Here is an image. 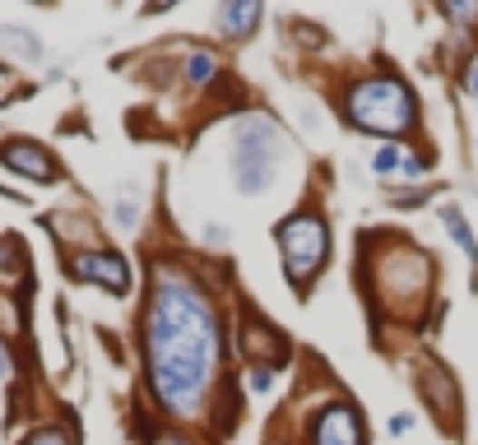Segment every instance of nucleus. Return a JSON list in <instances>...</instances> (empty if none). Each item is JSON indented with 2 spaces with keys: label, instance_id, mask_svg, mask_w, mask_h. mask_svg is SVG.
<instances>
[{
  "label": "nucleus",
  "instance_id": "1a4fd4ad",
  "mask_svg": "<svg viewBox=\"0 0 478 445\" xmlns=\"http://www.w3.org/2000/svg\"><path fill=\"white\" fill-rule=\"evenodd\" d=\"M260 19H265V10L256 5V0H247V5H219V10H214V28H219L223 37H237V43H247Z\"/></svg>",
  "mask_w": 478,
  "mask_h": 445
},
{
  "label": "nucleus",
  "instance_id": "412c9836",
  "mask_svg": "<svg viewBox=\"0 0 478 445\" xmlns=\"http://www.w3.org/2000/svg\"><path fill=\"white\" fill-rule=\"evenodd\" d=\"M10 367H15V362H10V353H5V343H0V381H5V376H10Z\"/></svg>",
  "mask_w": 478,
  "mask_h": 445
},
{
  "label": "nucleus",
  "instance_id": "20e7f679",
  "mask_svg": "<svg viewBox=\"0 0 478 445\" xmlns=\"http://www.w3.org/2000/svg\"><path fill=\"white\" fill-rule=\"evenodd\" d=\"M274 241H278V251H284V274L298 293H307L316 274L326 269L330 260V227L326 218L316 214V209H298L288 214L284 223L274 227Z\"/></svg>",
  "mask_w": 478,
  "mask_h": 445
},
{
  "label": "nucleus",
  "instance_id": "f257e3e1",
  "mask_svg": "<svg viewBox=\"0 0 478 445\" xmlns=\"http://www.w3.org/2000/svg\"><path fill=\"white\" fill-rule=\"evenodd\" d=\"M219 362H223V325L214 302L186 274L177 269L158 274L144 311V367L158 403L177 418L200 413L214 390Z\"/></svg>",
  "mask_w": 478,
  "mask_h": 445
},
{
  "label": "nucleus",
  "instance_id": "ddd939ff",
  "mask_svg": "<svg viewBox=\"0 0 478 445\" xmlns=\"http://www.w3.org/2000/svg\"><path fill=\"white\" fill-rule=\"evenodd\" d=\"M214 74H219V65H214L210 52H190L186 56V79H190V84H210Z\"/></svg>",
  "mask_w": 478,
  "mask_h": 445
},
{
  "label": "nucleus",
  "instance_id": "39448f33",
  "mask_svg": "<svg viewBox=\"0 0 478 445\" xmlns=\"http://www.w3.org/2000/svg\"><path fill=\"white\" fill-rule=\"evenodd\" d=\"M70 278L79 283H93V288L112 293V297H126L131 293V265L122 251H102V247H89V251H74L65 260Z\"/></svg>",
  "mask_w": 478,
  "mask_h": 445
},
{
  "label": "nucleus",
  "instance_id": "0eeeda50",
  "mask_svg": "<svg viewBox=\"0 0 478 445\" xmlns=\"http://www.w3.org/2000/svg\"><path fill=\"white\" fill-rule=\"evenodd\" d=\"M311 445H367L363 413H357L348 399L326 403V409L316 413V422H311Z\"/></svg>",
  "mask_w": 478,
  "mask_h": 445
},
{
  "label": "nucleus",
  "instance_id": "f03ea898",
  "mask_svg": "<svg viewBox=\"0 0 478 445\" xmlns=\"http://www.w3.org/2000/svg\"><path fill=\"white\" fill-rule=\"evenodd\" d=\"M344 116L353 131L405 135L418 126V98L400 74H367L344 93Z\"/></svg>",
  "mask_w": 478,
  "mask_h": 445
},
{
  "label": "nucleus",
  "instance_id": "f3484780",
  "mask_svg": "<svg viewBox=\"0 0 478 445\" xmlns=\"http://www.w3.org/2000/svg\"><path fill=\"white\" fill-rule=\"evenodd\" d=\"M251 390H256V394H269V390H274V376H269V367H256V372H251Z\"/></svg>",
  "mask_w": 478,
  "mask_h": 445
},
{
  "label": "nucleus",
  "instance_id": "f8f14e48",
  "mask_svg": "<svg viewBox=\"0 0 478 445\" xmlns=\"http://www.w3.org/2000/svg\"><path fill=\"white\" fill-rule=\"evenodd\" d=\"M400 168H405V149L400 144H381L372 153V172L376 177H390V172H400Z\"/></svg>",
  "mask_w": 478,
  "mask_h": 445
},
{
  "label": "nucleus",
  "instance_id": "9d476101",
  "mask_svg": "<svg viewBox=\"0 0 478 445\" xmlns=\"http://www.w3.org/2000/svg\"><path fill=\"white\" fill-rule=\"evenodd\" d=\"M442 223H446V237L455 241V247L469 256V265H478V237H473V227H469V218L455 209V205H446L442 209Z\"/></svg>",
  "mask_w": 478,
  "mask_h": 445
},
{
  "label": "nucleus",
  "instance_id": "a211bd4d",
  "mask_svg": "<svg viewBox=\"0 0 478 445\" xmlns=\"http://www.w3.org/2000/svg\"><path fill=\"white\" fill-rule=\"evenodd\" d=\"M464 93H469V98L478 102V61H473V65L464 70Z\"/></svg>",
  "mask_w": 478,
  "mask_h": 445
},
{
  "label": "nucleus",
  "instance_id": "9b49d317",
  "mask_svg": "<svg viewBox=\"0 0 478 445\" xmlns=\"http://www.w3.org/2000/svg\"><path fill=\"white\" fill-rule=\"evenodd\" d=\"M0 47H10V52L24 56V61H37V56H43V43H37L28 28H15V24L0 28Z\"/></svg>",
  "mask_w": 478,
  "mask_h": 445
},
{
  "label": "nucleus",
  "instance_id": "6e6552de",
  "mask_svg": "<svg viewBox=\"0 0 478 445\" xmlns=\"http://www.w3.org/2000/svg\"><path fill=\"white\" fill-rule=\"evenodd\" d=\"M418 381H423V394H427V403H432V409L442 413V422L451 427V422H455V409H460V390H455L451 372H446V367H436V362H427Z\"/></svg>",
  "mask_w": 478,
  "mask_h": 445
},
{
  "label": "nucleus",
  "instance_id": "423d86ee",
  "mask_svg": "<svg viewBox=\"0 0 478 445\" xmlns=\"http://www.w3.org/2000/svg\"><path fill=\"white\" fill-rule=\"evenodd\" d=\"M0 168H10L37 186H56L61 181V163L37 144V140H0Z\"/></svg>",
  "mask_w": 478,
  "mask_h": 445
},
{
  "label": "nucleus",
  "instance_id": "4be33fe9",
  "mask_svg": "<svg viewBox=\"0 0 478 445\" xmlns=\"http://www.w3.org/2000/svg\"><path fill=\"white\" fill-rule=\"evenodd\" d=\"M153 445H186V440H177V436H163V440H153Z\"/></svg>",
  "mask_w": 478,
  "mask_h": 445
},
{
  "label": "nucleus",
  "instance_id": "dca6fc26",
  "mask_svg": "<svg viewBox=\"0 0 478 445\" xmlns=\"http://www.w3.org/2000/svg\"><path fill=\"white\" fill-rule=\"evenodd\" d=\"M24 89H19V74L10 70V65H0V102H10V98H19Z\"/></svg>",
  "mask_w": 478,
  "mask_h": 445
},
{
  "label": "nucleus",
  "instance_id": "2eb2a0df",
  "mask_svg": "<svg viewBox=\"0 0 478 445\" xmlns=\"http://www.w3.org/2000/svg\"><path fill=\"white\" fill-rule=\"evenodd\" d=\"M19 445H74V436H70L65 427H37V431H28Z\"/></svg>",
  "mask_w": 478,
  "mask_h": 445
},
{
  "label": "nucleus",
  "instance_id": "aec40b11",
  "mask_svg": "<svg viewBox=\"0 0 478 445\" xmlns=\"http://www.w3.org/2000/svg\"><path fill=\"white\" fill-rule=\"evenodd\" d=\"M405 172H409V177H423V172H427V158H414V153H409V158H405Z\"/></svg>",
  "mask_w": 478,
  "mask_h": 445
},
{
  "label": "nucleus",
  "instance_id": "4468645a",
  "mask_svg": "<svg viewBox=\"0 0 478 445\" xmlns=\"http://www.w3.org/2000/svg\"><path fill=\"white\" fill-rule=\"evenodd\" d=\"M112 223L122 227V232L140 227V199H135V195H126V199H112Z\"/></svg>",
  "mask_w": 478,
  "mask_h": 445
},
{
  "label": "nucleus",
  "instance_id": "7ed1b4c3",
  "mask_svg": "<svg viewBox=\"0 0 478 445\" xmlns=\"http://www.w3.org/2000/svg\"><path fill=\"white\" fill-rule=\"evenodd\" d=\"M288 153V135L278 131V121L251 111L232 126V149H228V172L242 195H265L278 177V163Z\"/></svg>",
  "mask_w": 478,
  "mask_h": 445
},
{
  "label": "nucleus",
  "instance_id": "6ab92c4d",
  "mask_svg": "<svg viewBox=\"0 0 478 445\" xmlns=\"http://www.w3.org/2000/svg\"><path fill=\"white\" fill-rule=\"evenodd\" d=\"M409 427H414V413H395V418H390V431H395V436H405Z\"/></svg>",
  "mask_w": 478,
  "mask_h": 445
}]
</instances>
